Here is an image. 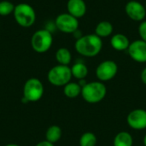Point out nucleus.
Here are the masks:
<instances>
[{
    "label": "nucleus",
    "instance_id": "nucleus-15",
    "mask_svg": "<svg viewBox=\"0 0 146 146\" xmlns=\"http://www.w3.org/2000/svg\"><path fill=\"white\" fill-rule=\"evenodd\" d=\"M114 146H133V138L132 134L126 131H121L118 133L113 140Z\"/></svg>",
    "mask_w": 146,
    "mask_h": 146
},
{
    "label": "nucleus",
    "instance_id": "nucleus-16",
    "mask_svg": "<svg viewBox=\"0 0 146 146\" xmlns=\"http://www.w3.org/2000/svg\"><path fill=\"white\" fill-rule=\"evenodd\" d=\"M88 68L82 62H77L71 67L72 76L76 80H84L88 75Z\"/></svg>",
    "mask_w": 146,
    "mask_h": 146
},
{
    "label": "nucleus",
    "instance_id": "nucleus-28",
    "mask_svg": "<svg viewBox=\"0 0 146 146\" xmlns=\"http://www.w3.org/2000/svg\"><path fill=\"white\" fill-rule=\"evenodd\" d=\"M144 5H145V9H146V0H145V4H144Z\"/></svg>",
    "mask_w": 146,
    "mask_h": 146
},
{
    "label": "nucleus",
    "instance_id": "nucleus-12",
    "mask_svg": "<svg viewBox=\"0 0 146 146\" xmlns=\"http://www.w3.org/2000/svg\"><path fill=\"white\" fill-rule=\"evenodd\" d=\"M67 10L68 14L80 19L86 14L87 6L84 0H68L67 3Z\"/></svg>",
    "mask_w": 146,
    "mask_h": 146
},
{
    "label": "nucleus",
    "instance_id": "nucleus-27",
    "mask_svg": "<svg viewBox=\"0 0 146 146\" xmlns=\"http://www.w3.org/2000/svg\"><path fill=\"white\" fill-rule=\"evenodd\" d=\"M4 146H21V145H16V144H8V145H4Z\"/></svg>",
    "mask_w": 146,
    "mask_h": 146
},
{
    "label": "nucleus",
    "instance_id": "nucleus-10",
    "mask_svg": "<svg viewBox=\"0 0 146 146\" xmlns=\"http://www.w3.org/2000/svg\"><path fill=\"white\" fill-rule=\"evenodd\" d=\"M127 123L130 128L137 131L146 129V110L136 109L129 112L127 117Z\"/></svg>",
    "mask_w": 146,
    "mask_h": 146
},
{
    "label": "nucleus",
    "instance_id": "nucleus-3",
    "mask_svg": "<svg viewBox=\"0 0 146 146\" xmlns=\"http://www.w3.org/2000/svg\"><path fill=\"white\" fill-rule=\"evenodd\" d=\"M16 23L21 27H31L36 21V13L33 6L27 3H21L15 6L13 12Z\"/></svg>",
    "mask_w": 146,
    "mask_h": 146
},
{
    "label": "nucleus",
    "instance_id": "nucleus-8",
    "mask_svg": "<svg viewBox=\"0 0 146 146\" xmlns=\"http://www.w3.org/2000/svg\"><path fill=\"white\" fill-rule=\"evenodd\" d=\"M79 19L70 14L62 13L55 19V27L63 33H74L79 29Z\"/></svg>",
    "mask_w": 146,
    "mask_h": 146
},
{
    "label": "nucleus",
    "instance_id": "nucleus-23",
    "mask_svg": "<svg viewBox=\"0 0 146 146\" xmlns=\"http://www.w3.org/2000/svg\"><path fill=\"white\" fill-rule=\"evenodd\" d=\"M140 79H141V81L143 82V84H144L145 86H146V68H145L141 71Z\"/></svg>",
    "mask_w": 146,
    "mask_h": 146
},
{
    "label": "nucleus",
    "instance_id": "nucleus-2",
    "mask_svg": "<svg viewBox=\"0 0 146 146\" xmlns=\"http://www.w3.org/2000/svg\"><path fill=\"white\" fill-rule=\"evenodd\" d=\"M107 95V87L99 80L87 82L81 91V97L88 104H95L103 101Z\"/></svg>",
    "mask_w": 146,
    "mask_h": 146
},
{
    "label": "nucleus",
    "instance_id": "nucleus-6",
    "mask_svg": "<svg viewBox=\"0 0 146 146\" xmlns=\"http://www.w3.org/2000/svg\"><path fill=\"white\" fill-rule=\"evenodd\" d=\"M72 78L73 76L71 73V68L65 65L57 64L52 67L47 74L48 81L52 86L57 87L66 86L71 81Z\"/></svg>",
    "mask_w": 146,
    "mask_h": 146
},
{
    "label": "nucleus",
    "instance_id": "nucleus-22",
    "mask_svg": "<svg viewBox=\"0 0 146 146\" xmlns=\"http://www.w3.org/2000/svg\"><path fill=\"white\" fill-rule=\"evenodd\" d=\"M138 33L140 37V39L146 42V21H143L139 23L138 27Z\"/></svg>",
    "mask_w": 146,
    "mask_h": 146
},
{
    "label": "nucleus",
    "instance_id": "nucleus-20",
    "mask_svg": "<svg viewBox=\"0 0 146 146\" xmlns=\"http://www.w3.org/2000/svg\"><path fill=\"white\" fill-rule=\"evenodd\" d=\"M79 143L80 146H96L98 144V138L95 133L86 132L80 136Z\"/></svg>",
    "mask_w": 146,
    "mask_h": 146
},
{
    "label": "nucleus",
    "instance_id": "nucleus-5",
    "mask_svg": "<svg viewBox=\"0 0 146 146\" xmlns=\"http://www.w3.org/2000/svg\"><path fill=\"white\" fill-rule=\"evenodd\" d=\"M44 88L42 81L38 78L28 79L23 86V97L21 101L23 103L38 102L44 95Z\"/></svg>",
    "mask_w": 146,
    "mask_h": 146
},
{
    "label": "nucleus",
    "instance_id": "nucleus-13",
    "mask_svg": "<svg viewBox=\"0 0 146 146\" xmlns=\"http://www.w3.org/2000/svg\"><path fill=\"white\" fill-rule=\"evenodd\" d=\"M110 42L111 47L117 51L127 50L131 43L127 36L123 33H115L112 35Z\"/></svg>",
    "mask_w": 146,
    "mask_h": 146
},
{
    "label": "nucleus",
    "instance_id": "nucleus-7",
    "mask_svg": "<svg viewBox=\"0 0 146 146\" xmlns=\"http://www.w3.org/2000/svg\"><path fill=\"white\" fill-rule=\"evenodd\" d=\"M118 69V65L115 61L105 60L97 66L95 74L99 81L107 82L113 80L116 76Z\"/></svg>",
    "mask_w": 146,
    "mask_h": 146
},
{
    "label": "nucleus",
    "instance_id": "nucleus-26",
    "mask_svg": "<svg viewBox=\"0 0 146 146\" xmlns=\"http://www.w3.org/2000/svg\"><path fill=\"white\" fill-rule=\"evenodd\" d=\"M143 144H144V146H146V133L143 139Z\"/></svg>",
    "mask_w": 146,
    "mask_h": 146
},
{
    "label": "nucleus",
    "instance_id": "nucleus-4",
    "mask_svg": "<svg viewBox=\"0 0 146 146\" xmlns=\"http://www.w3.org/2000/svg\"><path fill=\"white\" fill-rule=\"evenodd\" d=\"M32 49L39 54L47 52L52 46L53 35L48 29L37 30L31 37Z\"/></svg>",
    "mask_w": 146,
    "mask_h": 146
},
{
    "label": "nucleus",
    "instance_id": "nucleus-17",
    "mask_svg": "<svg viewBox=\"0 0 146 146\" xmlns=\"http://www.w3.org/2000/svg\"><path fill=\"white\" fill-rule=\"evenodd\" d=\"M55 57L58 64L68 66L72 61V54L68 48L61 47L59 48L55 54Z\"/></svg>",
    "mask_w": 146,
    "mask_h": 146
},
{
    "label": "nucleus",
    "instance_id": "nucleus-19",
    "mask_svg": "<svg viewBox=\"0 0 146 146\" xmlns=\"http://www.w3.org/2000/svg\"><path fill=\"white\" fill-rule=\"evenodd\" d=\"M82 87L79 85L78 82L70 81L66 86H63V93L68 98H75L81 95Z\"/></svg>",
    "mask_w": 146,
    "mask_h": 146
},
{
    "label": "nucleus",
    "instance_id": "nucleus-24",
    "mask_svg": "<svg viewBox=\"0 0 146 146\" xmlns=\"http://www.w3.org/2000/svg\"><path fill=\"white\" fill-rule=\"evenodd\" d=\"M35 146H54V144H52L47 140H43V141L38 142Z\"/></svg>",
    "mask_w": 146,
    "mask_h": 146
},
{
    "label": "nucleus",
    "instance_id": "nucleus-25",
    "mask_svg": "<svg viewBox=\"0 0 146 146\" xmlns=\"http://www.w3.org/2000/svg\"><path fill=\"white\" fill-rule=\"evenodd\" d=\"M73 34H74V36L75 37V38H76V39H78V38H81V37L83 36V35H82V32H81L80 29L76 30Z\"/></svg>",
    "mask_w": 146,
    "mask_h": 146
},
{
    "label": "nucleus",
    "instance_id": "nucleus-1",
    "mask_svg": "<svg viewBox=\"0 0 146 146\" xmlns=\"http://www.w3.org/2000/svg\"><path fill=\"white\" fill-rule=\"evenodd\" d=\"M74 49L78 54L85 57H95L103 49V40L95 33L86 34L76 39Z\"/></svg>",
    "mask_w": 146,
    "mask_h": 146
},
{
    "label": "nucleus",
    "instance_id": "nucleus-18",
    "mask_svg": "<svg viewBox=\"0 0 146 146\" xmlns=\"http://www.w3.org/2000/svg\"><path fill=\"white\" fill-rule=\"evenodd\" d=\"M62 135V128L57 125H52L49 127L45 132V140L55 144L58 142Z\"/></svg>",
    "mask_w": 146,
    "mask_h": 146
},
{
    "label": "nucleus",
    "instance_id": "nucleus-11",
    "mask_svg": "<svg viewBox=\"0 0 146 146\" xmlns=\"http://www.w3.org/2000/svg\"><path fill=\"white\" fill-rule=\"evenodd\" d=\"M128 56L136 62L145 63L146 62V42L142 39H136L130 43L127 49Z\"/></svg>",
    "mask_w": 146,
    "mask_h": 146
},
{
    "label": "nucleus",
    "instance_id": "nucleus-9",
    "mask_svg": "<svg viewBox=\"0 0 146 146\" xmlns=\"http://www.w3.org/2000/svg\"><path fill=\"white\" fill-rule=\"evenodd\" d=\"M125 13L133 21L141 22L146 17V9L145 5L139 1L131 0L125 5Z\"/></svg>",
    "mask_w": 146,
    "mask_h": 146
},
{
    "label": "nucleus",
    "instance_id": "nucleus-21",
    "mask_svg": "<svg viewBox=\"0 0 146 146\" xmlns=\"http://www.w3.org/2000/svg\"><path fill=\"white\" fill-rule=\"evenodd\" d=\"M15 4L9 0L0 1V15L7 16L13 14L15 9Z\"/></svg>",
    "mask_w": 146,
    "mask_h": 146
},
{
    "label": "nucleus",
    "instance_id": "nucleus-14",
    "mask_svg": "<svg viewBox=\"0 0 146 146\" xmlns=\"http://www.w3.org/2000/svg\"><path fill=\"white\" fill-rule=\"evenodd\" d=\"M113 32H114L113 24L109 21H102L98 22L96 25L94 30V33L101 38L111 36Z\"/></svg>",
    "mask_w": 146,
    "mask_h": 146
}]
</instances>
